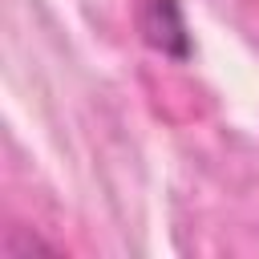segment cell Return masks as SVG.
I'll use <instances>...</instances> for the list:
<instances>
[{
	"label": "cell",
	"instance_id": "cell-1",
	"mask_svg": "<svg viewBox=\"0 0 259 259\" xmlns=\"http://www.w3.org/2000/svg\"><path fill=\"white\" fill-rule=\"evenodd\" d=\"M138 32L154 53H162L170 61H190V53H194L178 0H142L138 4Z\"/></svg>",
	"mask_w": 259,
	"mask_h": 259
}]
</instances>
